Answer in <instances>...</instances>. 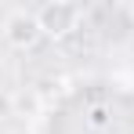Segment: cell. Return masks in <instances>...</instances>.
Masks as SVG:
<instances>
[{
  "instance_id": "obj_1",
  "label": "cell",
  "mask_w": 134,
  "mask_h": 134,
  "mask_svg": "<svg viewBox=\"0 0 134 134\" xmlns=\"http://www.w3.org/2000/svg\"><path fill=\"white\" fill-rule=\"evenodd\" d=\"M80 7L76 4H69V0H47L36 7V22H40V33L51 36V40H62L69 36L76 25H80Z\"/></svg>"
},
{
  "instance_id": "obj_2",
  "label": "cell",
  "mask_w": 134,
  "mask_h": 134,
  "mask_svg": "<svg viewBox=\"0 0 134 134\" xmlns=\"http://www.w3.org/2000/svg\"><path fill=\"white\" fill-rule=\"evenodd\" d=\"M44 33H40V22H36V11H25V7H15V11H7V18H4V40L11 47H33L40 40Z\"/></svg>"
}]
</instances>
